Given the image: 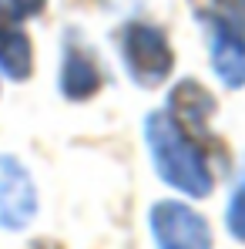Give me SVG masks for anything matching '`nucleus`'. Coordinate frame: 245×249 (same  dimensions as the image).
<instances>
[{"label": "nucleus", "mask_w": 245, "mask_h": 249, "mask_svg": "<svg viewBox=\"0 0 245 249\" xmlns=\"http://www.w3.org/2000/svg\"><path fill=\"white\" fill-rule=\"evenodd\" d=\"M145 138H148L155 168L168 185H175V189H181L185 196H195V199L212 192V172H208V162H205L198 142L188 138L175 124L171 115L151 111L145 118Z\"/></svg>", "instance_id": "obj_1"}, {"label": "nucleus", "mask_w": 245, "mask_h": 249, "mask_svg": "<svg viewBox=\"0 0 245 249\" xmlns=\"http://www.w3.org/2000/svg\"><path fill=\"white\" fill-rule=\"evenodd\" d=\"M195 17L212 34L215 74L229 88L245 84V0H192Z\"/></svg>", "instance_id": "obj_2"}, {"label": "nucleus", "mask_w": 245, "mask_h": 249, "mask_svg": "<svg viewBox=\"0 0 245 249\" xmlns=\"http://www.w3.org/2000/svg\"><path fill=\"white\" fill-rule=\"evenodd\" d=\"M121 57L128 74L141 88H158L171 74V64H175L168 37L158 27L141 24V20H131L121 31Z\"/></svg>", "instance_id": "obj_3"}, {"label": "nucleus", "mask_w": 245, "mask_h": 249, "mask_svg": "<svg viewBox=\"0 0 245 249\" xmlns=\"http://www.w3.org/2000/svg\"><path fill=\"white\" fill-rule=\"evenodd\" d=\"M151 236L158 249H212L208 222L181 202L151 206Z\"/></svg>", "instance_id": "obj_4"}, {"label": "nucleus", "mask_w": 245, "mask_h": 249, "mask_svg": "<svg viewBox=\"0 0 245 249\" xmlns=\"http://www.w3.org/2000/svg\"><path fill=\"white\" fill-rule=\"evenodd\" d=\"M37 212V192L27 168L0 155V229H24Z\"/></svg>", "instance_id": "obj_5"}, {"label": "nucleus", "mask_w": 245, "mask_h": 249, "mask_svg": "<svg viewBox=\"0 0 245 249\" xmlns=\"http://www.w3.org/2000/svg\"><path fill=\"white\" fill-rule=\"evenodd\" d=\"M212 111H215V101L208 98V91H205L202 84L195 81H181L175 88V94H171V118L175 124L188 135V138H205L208 135V118H212Z\"/></svg>", "instance_id": "obj_6"}, {"label": "nucleus", "mask_w": 245, "mask_h": 249, "mask_svg": "<svg viewBox=\"0 0 245 249\" xmlns=\"http://www.w3.org/2000/svg\"><path fill=\"white\" fill-rule=\"evenodd\" d=\"M98 88H101L98 61L84 51L81 44L71 41L67 51H64V64H61V91L71 101H81V98H91Z\"/></svg>", "instance_id": "obj_7"}, {"label": "nucleus", "mask_w": 245, "mask_h": 249, "mask_svg": "<svg viewBox=\"0 0 245 249\" xmlns=\"http://www.w3.org/2000/svg\"><path fill=\"white\" fill-rule=\"evenodd\" d=\"M31 64H34V54L24 27L17 24V17L0 10V71L14 81H24L31 78Z\"/></svg>", "instance_id": "obj_8"}, {"label": "nucleus", "mask_w": 245, "mask_h": 249, "mask_svg": "<svg viewBox=\"0 0 245 249\" xmlns=\"http://www.w3.org/2000/svg\"><path fill=\"white\" fill-rule=\"evenodd\" d=\"M229 232L245 243V185L232 196V202H229Z\"/></svg>", "instance_id": "obj_9"}, {"label": "nucleus", "mask_w": 245, "mask_h": 249, "mask_svg": "<svg viewBox=\"0 0 245 249\" xmlns=\"http://www.w3.org/2000/svg\"><path fill=\"white\" fill-rule=\"evenodd\" d=\"M44 3H47V0H0V10L10 14V17H17V20H24V17L41 14Z\"/></svg>", "instance_id": "obj_10"}, {"label": "nucleus", "mask_w": 245, "mask_h": 249, "mask_svg": "<svg viewBox=\"0 0 245 249\" xmlns=\"http://www.w3.org/2000/svg\"><path fill=\"white\" fill-rule=\"evenodd\" d=\"M31 249H57V246H54V243H34Z\"/></svg>", "instance_id": "obj_11"}]
</instances>
